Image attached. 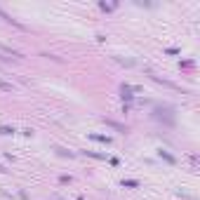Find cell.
Returning <instances> with one entry per match:
<instances>
[{"label": "cell", "mask_w": 200, "mask_h": 200, "mask_svg": "<svg viewBox=\"0 0 200 200\" xmlns=\"http://www.w3.org/2000/svg\"><path fill=\"white\" fill-rule=\"evenodd\" d=\"M9 132H14V130H9V127H0V134H9Z\"/></svg>", "instance_id": "cell-1"}, {"label": "cell", "mask_w": 200, "mask_h": 200, "mask_svg": "<svg viewBox=\"0 0 200 200\" xmlns=\"http://www.w3.org/2000/svg\"><path fill=\"white\" fill-rule=\"evenodd\" d=\"M0 172H7V169H5V167H2V165H0Z\"/></svg>", "instance_id": "cell-2"}]
</instances>
